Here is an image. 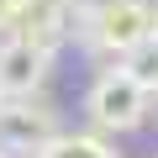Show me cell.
Segmentation results:
<instances>
[{
	"mask_svg": "<svg viewBox=\"0 0 158 158\" xmlns=\"http://www.w3.org/2000/svg\"><path fill=\"white\" fill-rule=\"evenodd\" d=\"M148 106H153V90L142 85L127 63L106 69L95 85H90V95H85V111H90L95 132H132V127H142Z\"/></svg>",
	"mask_w": 158,
	"mask_h": 158,
	"instance_id": "obj_1",
	"label": "cell"
},
{
	"mask_svg": "<svg viewBox=\"0 0 158 158\" xmlns=\"http://www.w3.org/2000/svg\"><path fill=\"white\" fill-rule=\"evenodd\" d=\"M48 63H53V48L32 42L27 32H11L0 42V95L16 100V95H37V85L48 79Z\"/></svg>",
	"mask_w": 158,
	"mask_h": 158,
	"instance_id": "obj_4",
	"label": "cell"
},
{
	"mask_svg": "<svg viewBox=\"0 0 158 158\" xmlns=\"http://www.w3.org/2000/svg\"><path fill=\"white\" fill-rule=\"evenodd\" d=\"M153 37H158V6H153Z\"/></svg>",
	"mask_w": 158,
	"mask_h": 158,
	"instance_id": "obj_9",
	"label": "cell"
},
{
	"mask_svg": "<svg viewBox=\"0 0 158 158\" xmlns=\"http://www.w3.org/2000/svg\"><path fill=\"white\" fill-rule=\"evenodd\" d=\"M121 63H127V69H132V74L142 79V85H148V90L158 95V37H148V42H137V48H132V53H127Z\"/></svg>",
	"mask_w": 158,
	"mask_h": 158,
	"instance_id": "obj_6",
	"label": "cell"
},
{
	"mask_svg": "<svg viewBox=\"0 0 158 158\" xmlns=\"http://www.w3.org/2000/svg\"><path fill=\"white\" fill-rule=\"evenodd\" d=\"M27 16V0H0V32H16Z\"/></svg>",
	"mask_w": 158,
	"mask_h": 158,
	"instance_id": "obj_7",
	"label": "cell"
},
{
	"mask_svg": "<svg viewBox=\"0 0 158 158\" xmlns=\"http://www.w3.org/2000/svg\"><path fill=\"white\" fill-rule=\"evenodd\" d=\"M95 6H100V0H69V16H90Z\"/></svg>",
	"mask_w": 158,
	"mask_h": 158,
	"instance_id": "obj_8",
	"label": "cell"
},
{
	"mask_svg": "<svg viewBox=\"0 0 158 158\" xmlns=\"http://www.w3.org/2000/svg\"><path fill=\"white\" fill-rule=\"evenodd\" d=\"M0 100H6V95H0Z\"/></svg>",
	"mask_w": 158,
	"mask_h": 158,
	"instance_id": "obj_10",
	"label": "cell"
},
{
	"mask_svg": "<svg viewBox=\"0 0 158 158\" xmlns=\"http://www.w3.org/2000/svg\"><path fill=\"white\" fill-rule=\"evenodd\" d=\"M79 32L100 58H127L137 42L153 37V6L148 0H100L90 16H79Z\"/></svg>",
	"mask_w": 158,
	"mask_h": 158,
	"instance_id": "obj_2",
	"label": "cell"
},
{
	"mask_svg": "<svg viewBox=\"0 0 158 158\" xmlns=\"http://www.w3.org/2000/svg\"><path fill=\"white\" fill-rule=\"evenodd\" d=\"M37 158H116V148L95 132H53Z\"/></svg>",
	"mask_w": 158,
	"mask_h": 158,
	"instance_id": "obj_5",
	"label": "cell"
},
{
	"mask_svg": "<svg viewBox=\"0 0 158 158\" xmlns=\"http://www.w3.org/2000/svg\"><path fill=\"white\" fill-rule=\"evenodd\" d=\"M53 132H58V116L32 95L0 100V158H37Z\"/></svg>",
	"mask_w": 158,
	"mask_h": 158,
	"instance_id": "obj_3",
	"label": "cell"
}]
</instances>
